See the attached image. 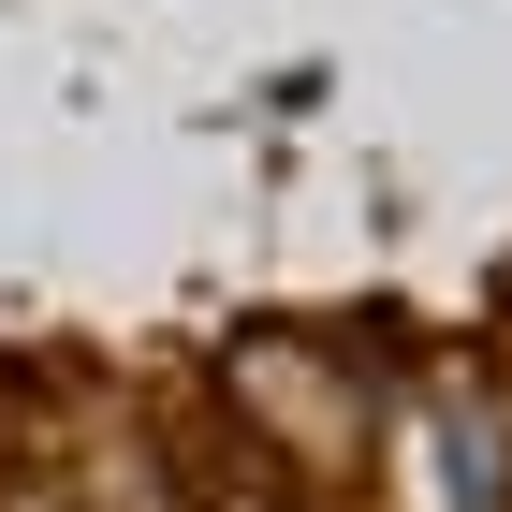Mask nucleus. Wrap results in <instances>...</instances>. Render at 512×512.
<instances>
[{
	"label": "nucleus",
	"mask_w": 512,
	"mask_h": 512,
	"mask_svg": "<svg viewBox=\"0 0 512 512\" xmlns=\"http://www.w3.org/2000/svg\"><path fill=\"white\" fill-rule=\"evenodd\" d=\"M15 512H74V498H15Z\"/></svg>",
	"instance_id": "nucleus-1"
},
{
	"label": "nucleus",
	"mask_w": 512,
	"mask_h": 512,
	"mask_svg": "<svg viewBox=\"0 0 512 512\" xmlns=\"http://www.w3.org/2000/svg\"><path fill=\"white\" fill-rule=\"evenodd\" d=\"M220 512H278V498H220Z\"/></svg>",
	"instance_id": "nucleus-2"
}]
</instances>
